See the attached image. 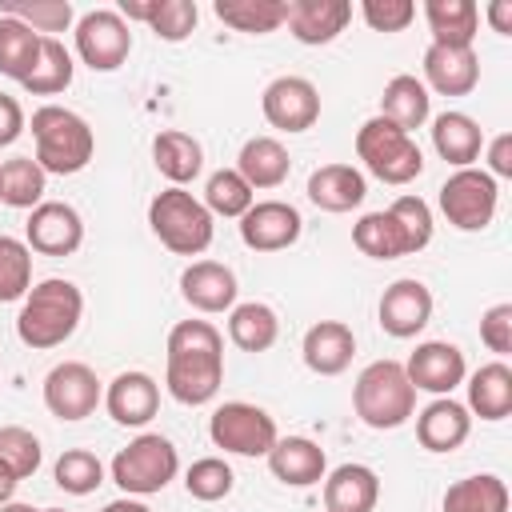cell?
<instances>
[{
	"label": "cell",
	"instance_id": "cell-1",
	"mask_svg": "<svg viewBox=\"0 0 512 512\" xmlns=\"http://www.w3.org/2000/svg\"><path fill=\"white\" fill-rule=\"evenodd\" d=\"M224 380V340L208 320H180L168 332L164 388L172 400L200 408L220 392Z\"/></svg>",
	"mask_w": 512,
	"mask_h": 512
},
{
	"label": "cell",
	"instance_id": "cell-2",
	"mask_svg": "<svg viewBox=\"0 0 512 512\" xmlns=\"http://www.w3.org/2000/svg\"><path fill=\"white\" fill-rule=\"evenodd\" d=\"M432 240V208L420 196H396L384 212H368L352 224V244L372 260H400Z\"/></svg>",
	"mask_w": 512,
	"mask_h": 512
},
{
	"label": "cell",
	"instance_id": "cell-3",
	"mask_svg": "<svg viewBox=\"0 0 512 512\" xmlns=\"http://www.w3.org/2000/svg\"><path fill=\"white\" fill-rule=\"evenodd\" d=\"M80 316H84V292L72 280L48 276L28 288L20 316H16V336H20V344L44 352V348L64 344L76 332Z\"/></svg>",
	"mask_w": 512,
	"mask_h": 512
},
{
	"label": "cell",
	"instance_id": "cell-4",
	"mask_svg": "<svg viewBox=\"0 0 512 512\" xmlns=\"http://www.w3.org/2000/svg\"><path fill=\"white\" fill-rule=\"evenodd\" d=\"M32 140H36L32 160L52 176H76L80 168H88L96 152V136L88 120L60 104H44L32 112Z\"/></svg>",
	"mask_w": 512,
	"mask_h": 512
},
{
	"label": "cell",
	"instance_id": "cell-5",
	"mask_svg": "<svg viewBox=\"0 0 512 512\" xmlns=\"http://www.w3.org/2000/svg\"><path fill=\"white\" fill-rule=\"evenodd\" d=\"M352 408L376 432H392V428L408 424V416L416 412V388L408 384L404 364L372 360L352 384Z\"/></svg>",
	"mask_w": 512,
	"mask_h": 512
},
{
	"label": "cell",
	"instance_id": "cell-6",
	"mask_svg": "<svg viewBox=\"0 0 512 512\" xmlns=\"http://www.w3.org/2000/svg\"><path fill=\"white\" fill-rule=\"evenodd\" d=\"M148 224L156 240L176 256H200L212 244V212L184 188H164L148 204Z\"/></svg>",
	"mask_w": 512,
	"mask_h": 512
},
{
	"label": "cell",
	"instance_id": "cell-7",
	"mask_svg": "<svg viewBox=\"0 0 512 512\" xmlns=\"http://www.w3.org/2000/svg\"><path fill=\"white\" fill-rule=\"evenodd\" d=\"M356 156L384 184H412L424 172L420 144L404 128H396L392 120H384V116H372V120L360 124V132H356Z\"/></svg>",
	"mask_w": 512,
	"mask_h": 512
},
{
	"label": "cell",
	"instance_id": "cell-8",
	"mask_svg": "<svg viewBox=\"0 0 512 512\" xmlns=\"http://www.w3.org/2000/svg\"><path fill=\"white\" fill-rule=\"evenodd\" d=\"M112 480L128 492V496H152V492H164L176 472H180V456H176V444L160 432H144L136 436L128 448H120L112 456Z\"/></svg>",
	"mask_w": 512,
	"mask_h": 512
},
{
	"label": "cell",
	"instance_id": "cell-9",
	"mask_svg": "<svg viewBox=\"0 0 512 512\" xmlns=\"http://www.w3.org/2000/svg\"><path fill=\"white\" fill-rule=\"evenodd\" d=\"M500 204V188L484 168H456L440 184V212L460 232H480L492 224Z\"/></svg>",
	"mask_w": 512,
	"mask_h": 512
},
{
	"label": "cell",
	"instance_id": "cell-10",
	"mask_svg": "<svg viewBox=\"0 0 512 512\" xmlns=\"http://www.w3.org/2000/svg\"><path fill=\"white\" fill-rule=\"evenodd\" d=\"M208 436H212L216 448L236 452V456H268L272 444L280 440L276 436V420L264 408L248 404V400L220 404L212 412V420H208Z\"/></svg>",
	"mask_w": 512,
	"mask_h": 512
},
{
	"label": "cell",
	"instance_id": "cell-11",
	"mask_svg": "<svg viewBox=\"0 0 512 512\" xmlns=\"http://www.w3.org/2000/svg\"><path fill=\"white\" fill-rule=\"evenodd\" d=\"M132 52V28L120 12L96 8L76 20V56L92 72H116Z\"/></svg>",
	"mask_w": 512,
	"mask_h": 512
},
{
	"label": "cell",
	"instance_id": "cell-12",
	"mask_svg": "<svg viewBox=\"0 0 512 512\" xmlns=\"http://www.w3.org/2000/svg\"><path fill=\"white\" fill-rule=\"evenodd\" d=\"M104 400L100 380L88 364L80 360H64L44 376V408L56 420H84L96 412V404Z\"/></svg>",
	"mask_w": 512,
	"mask_h": 512
},
{
	"label": "cell",
	"instance_id": "cell-13",
	"mask_svg": "<svg viewBox=\"0 0 512 512\" xmlns=\"http://www.w3.org/2000/svg\"><path fill=\"white\" fill-rule=\"evenodd\" d=\"M264 120L280 132H308L320 120V92L304 76H276L260 96Z\"/></svg>",
	"mask_w": 512,
	"mask_h": 512
},
{
	"label": "cell",
	"instance_id": "cell-14",
	"mask_svg": "<svg viewBox=\"0 0 512 512\" xmlns=\"http://www.w3.org/2000/svg\"><path fill=\"white\" fill-rule=\"evenodd\" d=\"M24 244L40 256H72L84 244V220L64 200H40L24 224Z\"/></svg>",
	"mask_w": 512,
	"mask_h": 512
},
{
	"label": "cell",
	"instance_id": "cell-15",
	"mask_svg": "<svg viewBox=\"0 0 512 512\" xmlns=\"http://www.w3.org/2000/svg\"><path fill=\"white\" fill-rule=\"evenodd\" d=\"M300 232H304V220L284 200H256L240 216V240L252 252H284L300 240Z\"/></svg>",
	"mask_w": 512,
	"mask_h": 512
},
{
	"label": "cell",
	"instance_id": "cell-16",
	"mask_svg": "<svg viewBox=\"0 0 512 512\" xmlns=\"http://www.w3.org/2000/svg\"><path fill=\"white\" fill-rule=\"evenodd\" d=\"M376 320L388 336L396 340H412L416 332H424V324L432 320V292L424 280H392L376 304Z\"/></svg>",
	"mask_w": 512,
	"mask_h": 512
},
{
	"label": "cell",
	"instance_id": "cell-17",
	"mask_svg": "<svg viewBox=\"0 0 512 512\" xmlns=\"http://www.w3.org/2000/svg\"><path fill=\"white\" fill-rule=\"evenodd\" d=\"M408 372V384L416 392H432V396H448L456 384H464L468 376V364H464V352L448 340H424L416 344V352L408 356L404 364Z\"/></svg>",
	"mask_w": 512,
	"mask_h": 512
},
{
	"label": "cell",
	"instance_id": "cell-18",
	"mask_svg": "<svg viewBox=\"0 0 512 512\" xmlns=\"http://www.w3.org/2000/svg\"><path fill=\"white\" fill-rule=\"evenodd\" d=\"M236 272L220 260H192L180 272V296L196 312H232L236 308Z\"/></svg>",
	"mask_w": 512,
	"mask_h": 512
},
{
	"label": "cell",
	"instance_id": "cell-19",
	"mask_svg": "<svg viewBox=\"0 0 512 512\" xmlns=\"http://www.w3.org/2000/svg\"><path fill=\"white\" fill-rule=\"evenodd\" d=\"M104 408L116 424L124 428H144L156 412H160V384L148 372H120L108 392H104Z\"/></svg>",
	"mask_w": 512,
	"mask_h": 512
},
{
	"label": "cell",
	"instance_id": "cell-20",
	"mask_svg": "<svg viewBox=\"0 0 512 512\" xmlns=\"http://www.w3.org/2000/svg\"><path fill=\"white\" fill-rule=\"evenodd\" d=\"M352 20L348 0H288L284 24L300 44H332Z\"/></svg>",
	"mask_w": 512,
	"mask_h": 512
},
{
	"label": "cell",
	"instance_id": "cell-21",
	"mask_svg": "<svg viewBox=\"0 0 512 512\" xmlns=\"http://www.w3.org/2000/svg\"><path fill=\"white\" fill-rule=\"evenodd\" d=\"M480 80V60L472 48H448V44H428L424 52V88L440 96H468Z\"/></svg>",
	"mask_w": 512,
	"mask_h": 512
},
{
	"label": "cell",
	"instance_id": "cell-22",
	"mask_svg": "<svg viewBox=\"0 0 512 512\" xmlns=\"http://www.w3.org/2000/svg\"><path fill=\"white\" fill-rule=\"evenodd\" d=\"M304 364L316 372V376H340L348 364H352V352H356V336L344 320H320L304 332Z\"/></svg>",
	"mask_w": 512,
	"mask_h": 512
},
{
	"label": "cell",
	"instance_id": "cell-23",
	"mask_svg": "<svg viewBox=\"0 0 512 512\" xmlns=\"http://www.w3.org/2000/svg\"><path fill=\"white\" fill-rule=\"evenodd\" d=\"M472 432V412L452 400V396H436L420 416H416V440L428 452H452L468 440Z\"/></svg>",
	"mask_w": 512,
	"mask_h": 512
},
{
	"label": "cell",
	"instance_id": "cell-24",
	"mask_svg": "<svg viewBox=\"0 0 512 512\" xmlns=\"http://www.w3.org/2000/svg\"><path fill=\"white\" fill-rule=\"evenodd\" d=\"M272 476L280 484H292V488H308L316 480H324L328 472V460H324V448L308 436H284L272 444V452L264 456Z\"/></svg>",
	"mask_w": 512,
	"mask_h": 512
},
{
	"label": "cell",
	"instance_id": "cell-25",
	"mask_svg": "<svg viewBox=\"0 0 512 512\" xmlns=\"http://www.w3.org/2000/svg\"><path fill=\"white\" fill-rule=\"evenodd\" d=\"M124 20H144L160 40L168 44H180L192 36L200 12H196V0H120L116 8Z\"/></svg>",
	"mask_w": 512,
	"mask_h": 512
},
{
	"label": "cell",
	"instance_id": "cell-26",
	"mask_svg": "<svg viewBox=\"0 0 512 512\" xmlns=\"http://www.w3.org/2000/svg\"><path fill=\"white\" fill-rule=\"evenodd\" d=\"M380 480L368 464H340L324 476V512H372Z\"/></svg>",
	"mask_w": 512,
	"mask_h": 512
},
{
	"label": "cell",
	"instance_id": "cell-27",
	"mask_svg": "<svg viewBox=\"0 0 512 512\" xmlns=\"http://www.w3.org/2000/svg\"><path fill=\"white\" fill-rule=\"evenodd\" d=\"M368 196V180L352 164H324L308 176V200L324 212H352Z\"/></svg>",
	"mask_w": 512,
	"mask_h": 512
},
{
	"label": "cell",
	"instance_id": "cell-28",
	"mask_svg": "<svg viewBox=\"0 0 512 512\" xmlns=\"http://www.w3.org/2000/svg\"><path fill=\"white\" fill-rule=\"evenodd\" d=\"M236 172L244 176V184L256 188H280L292 172V156L276 136H252L244 140L240 156H236Z\"/></svg>",
	"mask_w": 512,
	"mask_h": 512
},
{
	"label": "cell",
	"instance_id": "cell-29",
	"mask_svg": "<svg viewBox=\"0 0 512 512\" xmlns=\"http://www.w3.org/2000/svg\"><path fill=\"white\" fill-rule=\"evenodd\" d=\"M432 148L440 152V160L456 168H472V160L484 148V132L468 112H440L432 120Z\"/></svg>",
	"mask_w": 512,
	"mask_h": 512
},
{
	"label": "cell",
	"instance_id": "cell-30",
	"mask_svg": "<svg viewBox=\"0 0 512 512\" xmlns=\"http://www.w3.org/2000/svg\"><path fill=\"white\" fill-rule=\"evenodd\" d=\"M424 20L432 28V44L472 48L480 28V8L472 0H424Z\"/></svg>",
	"mask_w": 512,
	"mask_h": 512
},
{
	"label": "cell",
	"instance_id": "cell-31",
	"mask_svg": "<svg viewBox=\"0 0 512 512\" xmlns=\"http://www.w3.org/2000/svg\"><path fill=\"white\" fill-rule=\"evenodd\" d=\"M468 412L480 420H504L512 412V368L504 360L480 364L468 376Z\"/></svg>",
	"mask_w": 512,
	"mask_h": 512
},
{
	"label": "cell",
	"instance_id": "cell-32",
	"mask_svg": "<svg viewBox=\"0 0 512 512\" xmlns=\"http://www.w3.org/2000/svg\"><path fill=\"white\" fill-rule=\"evenodd\" d=\"M152 164H156V172H160L164 180H172V188H180V184H188V180L200 176V168H204V148H200V140H192L188 132L168 128V132H160V136L152 140Z\"/></svg>",
	"mask_w": 512,
	"mask_h": 512
},
{
	"label": "cell",
	"instance_id": "cell-33",
	"mask_svg": "<svg viewBox=\"0 0 512 512\" xmlns=\"http://www.w3.org/2000/svg\"><path fill=\"white\" fill-rule=\"evenodd\" d=\"M428 112H432V96H428V88H424L416 76L400 72V76H392V80L384 84L380 116L392 120L396 128H404L408 136H412V128H420V124L428 120Z\"/></svg>",
	"mask_w": 512,
	"mask_h": 512
},
{
	"label": "cell",
	"instance_id": "cell-34",
	"mask_svg": "<svg viewBox=\"0 0 512 512\" xmlns=\"http://www.w3.org/2000/svg\"><path fill=\"white\" fill-rule=\"evenodd\" d=\"M280 336V320L268 304L260 300H248V304H236L228 312V340L244 352H268Z\"/></svg>",
	"mask_w": 512,
	"mask_h": 512
},
{
	"label": "cell",
	"instance_id": "cell-35",
	"mask_svg": "<svg viewBox=\"0 0 512 512\" xmlns=\"http://www.w3.org/2000/svg\"><path fill=\"white\" fill-rule=\"evenodd\" d=\"M444 512H508V484L492 472L464 476L444 492Z\"/></svg>",
	"mask_w": 512,
	"mask_h": 512
},
{
	"label": "cell",
	"instance_id": "cell-36",
	"mask_svg": "<svg viewBox=\"0 0 512 512\" xmlns=\"http://www.w3.org/2000/svg\"><path fill=\"white\" fill-rule=\"evenodd\" d=\"M284 8H288V0H216L212 4L220 24H228L236 32H252V36L276 32L284 24Z\"/></svg>",
	"mask_w": 512,
	"mask_h": 512
},
{
	"label": "cell",
	"instance_id": "cell-37",
	"mask_svg": "<svg viewBox=\"0 0 512 512\" xmlns=\"http://www.w3.org/2000/svg\"><path fill=\"white\" fill-rule=\"evenodd\" d=\"M72 72H76L72 52H68L56 36H44V40H40V56H36L32 72H28L20 84H24L32 96H56V92H64V88L72 84Z\"/></svg>",
	"mask_w": 512,
	"mask_h": 512
},
{
	"label": "cell",
	"instance_id": "cell-38",
	"mask_svg": "<svg viewBox=\"0 0 512 512\" xmlns=\"http://www.w3.org/2000/svg\"><path fill=\"white\" fill-rule=\"evenodd\" d=\"M44 184H48V172L32 160V156H12L0 164V200L8 208H36L44 200Z\"/></svg>",
	"mask_w": 512,
	"mask_h": 512
},
{
	"label": "cell",
	"instance_id": "cell-39",
	"mask_svg": "<svg viewBox=\"0 0 512 512\" xmlns=\"http://www.w3.org/2000/svg\"><path fill=\"white\" fill-rule=\"evenodd\" d=\"M40 32H32L28 24L12 20V16H0V72L12 76L16 84L32 72L36 56H40Z\"/></svg>",
	"mask_w": 512,
	"mask_h": 512
},
{
	"label": "cell",
	"instance_id": "cell-40",
	"mask_svg": "<svg viewBox=\"0 0 512 512\" xmlns=\"http://www.w3.org/2000/svg\"><path fill=\"white\" fill-rule=\"evenodd\" d=\"M252 204H256V192L244 184V176L236 168H220V172L208 176V184H204V208L212 216H236L240 220Z\"/></svg>",
	"mask_w": 512,
	"mask_h": 512
},
{
	"label": "cell",
	"instance_id": "cell-41",
	"mask_svg": "<svg viewBox=\"0 0 512 512\" xmlns=\"http://www.w3.org/2000/svg\"><path fill=\"white\" fill-rule=\"evenodd\" d=\"M32 288V248L0 232V304L24 300Z\"/></svg>",
	"mask_w": 512,
	"mask_h": 512
},
{
	"label": "cell",
	"instance_id": "cell-42",
	"mask_svg": "<svg viewBox=\"0 0 512 512\" xmlns=\"http://www.w3.org/2000/svg\"><path fill=\"white\" fill-rule=\"evenodd\" d=\"M52 476H56V484H60L64 492L88 496V492H96V488L104 484V464H100V456L88 452V448H68V452H60Z\"/></svg>",
	"mask_w": 512,
	"mask_h": 512
},
{
	"label": "cell",
	"instance_id": "cell-43",
	"mask_svg": "<svg viewBox=\"0 0 512 512\" xmlns=\"http://www.w3.org/2000/svg\"><path fill=\"white\" fill-rule=\"evenodd\" d=\"M0 16H12L32 32H64L76 12L68 0H0Z\"/></svg>",
	"mask_w": 512,
	"mask_h": 512
},
{
	"label": "cell",
	"instance_id": "cell-44",
	"mask_svg": "<svg viewBox=\"0 0 512 512\" xmlns=\"http://www.w3.org/2000/svg\"><path fill=\"white\" fill-rule=\"evenodd\" d=\"M232 484H236V476H232L228 460H220V456H200V460H192V468L184 472L188 496H192V500H204V504L224 500V496L232 492Z\"/></svg>",
	"mask_w": 512,
	"mask_h": 512
},
{
	"label": "cell",
	"instance_id": "cell-45",
	"mask_svg": "<svg viewBox=\"0 0 512 512\" xmlns=\"http://www.w3.org/2000/svg\"><path fill=\"white\" fill-rule=\"evenodd\" d=\"M40 440L28 432V428H20V424H4L0 428V464L16 476V480H28V476H36V468H40Z\"/></svg>",
	"mask_w": 512,
	"mask_h": 512
},
{
	"label": "cell",
	"instance_id": "cell-46",
	"mask_svg": "<svg viewBox=\"0 0 512 512\" xmlns=\"http://www.w3.org/2000/svg\"><path fill=\"white\" fill-rule=\"evenodd\" d=\"M360 16L372 32H404L416 20V4L412 0H364Z\"/></svg>",
	"mask_w": 512,
	"mask_h": 512
},
{
	"label": "cell",
	"instance_id": "cell-47",
	"mask_svg": "<svg viewBox=\"0 0 512 512\" xmlns=\"http://www.w3.org/2000/svg\"><path fill=\"white\" fill-rule=\"evenodd\" d=\"M480 340L496 356H508L512 352V304H492L480 316Z\"/></svg>",
	"mask_w": 512,
	"mask_h": 512
},
{
	"label": "cell",
	"instance_id": "cell-48",
	"mask_svg": "<svg viewBox=\"0 0 512 512\" xmlns=\"http://www.w3.org/2000/svg\"><path fill=\"white\" fill-rule=\"evenodd\" d=\"M20 132H24V108H20L16 96H4L0 92V148L16 144Z\"/></svg>",
	"mask_w": 512,
	"mask_h": 512
},
{
	"label": "cell",
	"instance_id": "cell-49",
	"mask_svg": "<svg viewBox=\"0 0 512 512\" xmlns=\"http://www.w3.org/2000/svg\"><path fill=\"white\" fill-rule=\"evenodd\" d=\"M488 176L496 180H508L512 176V132H500L492 144H488Z\"/></svg>",
	"mask_w": 512,
	"mask_h": 512
},
{
	"label": "cell",
	"instance_id": "cell-50",
	"mask_svg": "<svg viewBox=\"0 0 512 512\" xmlns=\"http://www.w3.org/2000/svg\"><path fill=\"white\" fill-rule=\"evenodd\" d=\"M488 24H492V32L512 36V0H492L488 4Z\"/></svg>",
	"mask_w": 512,
	"mask_h": 512
},
{
	"label": "cell",
	"instance_id": "cell-51",
	"mask_svg": "<svg viewBox=\"0 0 512 512\" xmlns=\"http://www.w3.org/2000/svg\"><path fill=\"white\" fill-rule=\"evenodd\" d=\"M16 484H20V480H16V476H12V472H8L4 464H0V508H4L8 500H12V492H16Z\"/></svg>",
	"mask_w": 512,
	"mask_h": 512
},
{
	"label": "cell",
	"instance_id": "cell-52",
	"mask_svg": "<svg viewBox=\"0 0 512 512\" xmlns=\"http://www.w3.org/2000/svg\"><path fill=\"white\" fill-rule=\"evenodd\" d=\"M104 512H152L148 504H140V500H112V504H104Z\"/></svg>",
	"mask_w": 512,
	"mask_h": 512
},
{
	"label": "cell",
	"instance_id": "cell-53",
	"mask_svg": "<svg viewBox=\"0 0 512 512\" xmlns=\"http://www.w3.org/2000/svg\"><path fill=\"white\" fill-rule=\"evenodd\" d=\"M0 512H44V508H32V504H12V500H8Z\"/></svg>",
	"mask_w": 512,
	"mask_h": 512
},
{
	"label": "cell",
	"instance_id": "cell-54",
	"mask_svg": "<svg viewBox=\"0 0 512 512\" xmlns=\"http://www.w3.org/2000/svg\"><path fill=\"white\" fill-rule=\"evenodd\" d=\"M44 512H64V508H44Z\"/></svg>",
	"mask_w": 512,
	"mask_h": 512
}]
</instances>
